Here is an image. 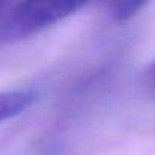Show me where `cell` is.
<instances>
[{
    "label": "cell",
    "mask_w": 155,
    "mask_h": 155,
    "mask_svg": "<svg viewBox=\"0 0 155 155\" xmlns=\"http://www.w3.org/2000/svg\"><path fill=\"white\" fill-rule=\"evenodd\" d=\"M82 2H0V43L31 37L73 15Z\"/></svg>",
    "instance_id": "obj_1"
},
{
    "label": "cell",
    "mask_w": 155,
    "mask_h": 155,
    "mask_svg": "<svg viewBox=\"0 0 155 155\" xmlns=\"http://www.w3.org/2000/svg\"><path fill=\"white\" fill-rule=\"evenodd\" d=\"M35 99L34 90H8L0 91V123L17 117L26 111Z\"/></svg>",
    "instance_id": "obj_2"
},
{
    "label": "cell",
    "mask_w": 155,
    "mask_h": 155,
    "mask_svg": "<svg viewBox=\"0 0 155 155\" xmlns=\"http://www.w3.org/2000/svg\"><path fill=\"white\" fill-rule=\"evenodd\" d=\"M146 3L144 2H132V0H126V2H116L111 5L113 15L117 20H128L134 17Z\"/></svg>",
    "instance_id": "obj_3"
},
{
    "label": "cell",
    "mask_w": 155,
    "mask_h": 155,
    "mask_svg": "<svg viewBox=\"0 0 155 155\" xmlns=\"http://www.w3.org/2000/svg\"><path fill=\"white\" fill-rule=\"evenodd\" d=\"M146 87H147L149 93L155 97V62L152 64V67L149 68V71L146 74Z\"/></svg>",
    "instance_id": "obj_4"
}]
</instances>
